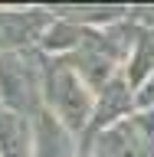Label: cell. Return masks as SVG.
<instances>
[{"label": "cell", "mask_w": 154, "mask_h": 157, "mask_svg": "<svg viewBox=\"0 0 154 157\" xmlns=\"http://www.w3.org/2000/svg\"><path fill=\"white\" fill-rule=\"evenodd\" d=\"M36 49L0 52V111L33 118L43 108V78L46 66Z\"/></svg>", "instance_id": "obj_1"}, {"label": "cell", "mask_w": 154, "mask_h": 157, "mask_svg": "<svg viewBox=\"0 0 154 157\" xmlns=\"http://www.w3.org/2000/svg\"><path fill=\"white\" fill-rule=\"evenodd\" d=\"M43 105L62 121L69 134H79L92 124V111H95V95L89 85L72 72L66 59H49L46 78H43Z\"/></svg>", "instance_id": "obj_2"}, {"label": "cell", "mask_w": 154, "mask_h": 157, "mask_svg": "<svg viewBox=\"0 0 154 157\" xmlns=\"http://www.w3.org/2000/svg\"><path fill=\"white\" fill-rule=\"evenodd\" d=\"M53 26V13L46 10H0V52H23L43 39Z\"/></svg>", "instance_id": "obj_3"}, {"label": "cell", "mask_w": 154, "mask_h": 157, "mask_svg": "<svg viewBox=\"0 0 154 157\" xmlns=\"http://www.w3.org/2000/svg\"><path fill=\"white\" fill-rule=\"evenodd\" d=\"M85 154L89 157H151L154 147L138 134L135 121L125 118V121H118V124H112V128H105V131L92 134Z\"/></svg>", "instance_id": "obj_4"}, {"label": "cell", "mask_w": 154, "mask_h": 157, "mask_svg": "<svg viewBox=\"0 0 154 157\" xmlns=\"http://www.w3.org/2000/svg\"><path fill=\"white\" fill-rule=\"evenodd\" d=\"M33 131V157H76V141L46 105L30 118Z\"/></svg>", "instance_id": "obj_5"}, {"label": "cell", "mask_w": 154, "mask_h": 157, "mask_svg": "<svg viewBox=\"0 0 154 157\" xmlns=\"http://www.w3.org/2000/svg\"><path fill=\"white\" fill-rule=\"evenodd\" d=\"M131 108H135L131 85H128L125 75H115L102 92H98V98H95V111H92L89 131L98 134V131H105V128H112V124H118V121L131 118Z\"/></svg>", "instance_id": "obj_6"}, {"label": "cell", "mask_w": 154, "mask_h": 157, "mask_svg": "<svg viewBox=\"0 0 154 157\" xmlns=\"http://www.w3.org/2000/svg\"><path fill=\"white\" fill-rule=\"evenodd\" d=\"M0 157H33L30 118L0 111Z\"/></svg>", "instance_id": "obj_7"}, {"label": "cell", "mask_w": 154, "mask_h": 157, "mask_svg": "<svg viewBox=\"0 0 154 157\" xmlns=\"http://www.w3.org/2000/svg\"><path fill=\"white\" fill-rule=\"evenodd\" d=\"M135 105H138V108H148V111L154 108V69H151V75L144 78V85H141V92L135 95Z\"/></svg>", "instance_id": "obj_8"}]
</instances>
